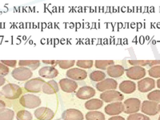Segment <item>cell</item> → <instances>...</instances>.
<instances>
[{
    "instance_id": "cell-6",
    "label": "cell",
    "mask_w": 160,
    "mask_h": 120,
    "mask_svg": "<svg viewBox=\"0 0 160 120\" xmlns=\"http://www.w3.org/2000/svg\"><path fill=\"white\" fill-rule=\"evenodd\" d=\"M124 104V113L126 114H134L137 113L141 108V101L136 98H130L125 100Z\"/></svg>"
},
{
    "instance_id": "cell-20",
    "label": "cell",
    "mask_w": 160,
    "mask_h": 120,
    "mask_svg": "<svg viewBox=\"0 0 160 120\" xmlns=\"http://www.w3.org/2000/svg\"><path fill=\"white\" fill-rule=\"evenodd\" d=\"M119 90L125 94H132L136 90V84L131 80H125L120 83Z\"/></svg>"
},
{
    "instance_id": "cell-23",
    "label": "cell",
    "mask_w": 160,
    "mask_h": 120,
    "mask_svg": "<svg viewBox=\"0 0 160 120\" xmlns=\"http://www.w3.org/2000/svg\"><path fill=\"white\" fill-rule=\"evenodd\" d=\"M19 67H28L31 70H36L40 67L39 60H20L18 62Z\"/></svg>"
},
{
    "instance_id": "cell-36",
    "label": "cell",
    "mask_w": 160,
    "mask_h": 120,
    "mask_svg": "<svg viewBox=\"0 0 160 120\" xmlns=\"http://www.w3.org/2000/svg\"><path fill=\"white\" fill-rule=\"evenodd\" d=\"M42 62L47 64V65L53 66V67H55L58 64V60H42Z\"/></svg>"
},
{
    "instance_id": "cell-16",
    "label": "cell",
    "mask_w": 160,
    "mask_h": 120,
    "mask_svg": "<svg viewBox=\"0 0 160 120\" xmlns=\"http://www.w3.org/2000/svg\"><path fill=\"white\" fill-rule=\"evenodd\" d=\"M38 75L42 78H55V77L58 76V71L53 66H47L43 68H40L38 71Z\"/></svg>"
},
{
    "instance_id": "cell-8",
    "label": "cell",
    "mask_w": 160,
    "mask_h": 120,
    "mask_svg": "<svg viewBox=\"0 0 160 120\" xmlns=\"http://www.w3.org/2000/svg\"><path fill=\"white\" fill-rule=\"evenodd\" d=\"M126 74L130 79L138 80L144 78L147 73H146L145 68H143L142 67L133 66V67H131L130 68L126 70Z\"/></svg>"
},
{
    "instance_id": "cell-43",
    "label": "cell",
    "mask_w": 160,
    "mask_h": 120,
    "mask_svg": "<svg viewBox=\"0 0 160 120\" xmlns=\"http://www.w3.org/2000/svg\"><path fill=\"white\" fill-rule=\"evenodd\" d=\"M158 120H160V116H159V118H158Z\"/></svg>"
},
{
    "instance_id": "cell-42",
    "label": "cell",
    "mask_w": 160,
    "mask_h": 120,
    "mask_svg": "<svg viewBox=\"0 0 160 120\" xmlns=\"http://www.w3.org/2000/svg\"><path fill=\"white\" fill-rule=\"evenodd\" d=\"M1 95H2V92L0 91V97H1Z\"/></svg>"
},
{
    "instance_id": "cell-33",
    "label": "cell",
    "mask_w": 160,
    "mask_h": 120,
    "mask_svg": "<svg viewBox=\"0 0 160 120\" xmlns=\"http://www.w3.org/2000/svg\"><path fill=\"white\" fill-rule=\"evenodd\" d=\"M148 74L152 78H160V65L154 66L148 71Z\"/></svg>"
},
{
    "instance_id": "cell-44",
    "label": "cell",
    "mask_w": 160,
    "mask_h": 120,
    "mask_svg": "<svg viewBox=\"0 0 160 120\" xmlns=\"http://www.w3.org/2000/svg\"><path fill=\"white\" fill-rule=\"evenodd\" d=\"M55 120H61V119H55Z\"/></svg>"
},
{
    "instance_id": "cell-40",
    "label": "cell",
    "mask_w": 160,
    "mask_h": 120,
    "mask_svg": "<svg viewBox=\"0 0 160 120\" xmlns=\"http://www.w3.org/2000/svg\"><path fill=\"white\" fill-rule=\"evenodd\" d=\"M157 87L160 89V78L159 79H158V81H157Z\"/></svg>"
},
{
    "instance_id": "cell-1",
    "label": "cell",
    "mask_w": 160,
    "mask_h": 120,
    "mask_svg": "<svg viewBox=\"0 0 160 120\" xmlns=\"http://www.w3.org/2000/svg\"><path fill=\"white\" fill-rule=\"evenodd\" d=\"M2 95L8 99H17L22 95V88L15 83H8L2 88Z\"/></svg>"
},
{
    "instance_id": "cell-13",
    "label": "cell",
    "mask_w": 160,
    "mask_h": 120,
    "mask_svg": "<svg viewBox=\"0 0 160 120\" xmlns=\"http://www.w3.org/2000/svg\"><path fill=\"white\" fill-rule=\"evenodd\" d=\"M35 116L38 120H51L55 116V113L50 108L43 107L35 110Z\"/></svg>"
},
{
    "instance_id": "cell-25",
    "label": "cell",
    "mask_w": 160,
    "mask_h": 120,
    "mask_svg": "<svg viewBox=\"0 0 160 120\" xmlns=\"http://www.w3.org/2000/svg\"><path fill=\"white\" fill-rule=\"evenodd\" d=\"M87 120H105V115L100 111H91L86 115Z\"/></svg>"
},
{
    "instance_id": "cell-22",
    "label": "cell",
    "mask_w": 160,
    "mask_h": 120,
    "mask_svg": "<svg viewBox=\"0 0 160 120\" xmlns=\"http://www.w3.org/2000/svg\"><path fill=\"white\" fill-rule=\"evenodd\" d=\"M131 65L140 66V67H154L156 65H160V60H129L128 61Z\"/></svg>"
},
{
    "instance_id": "cell-7",
    "label": "cell",
    "mask_w": 160,
    "mask_h": 120,
    "mask_svg": "<svg viewBox=\"0 0 160 120\" xmlns=\"http://www.w3.org/2000/svg\"><path fill=\"white\" fill-rule=\"evenodd\" d=\"M158 105L159 104H158V102H156L151 101V100H146L141 104V111L145 115L153 116L159 112Z\"/></svg>"
},
{
    "instance_id": "cell-30",
    "label": "cell",
    "mask_w": 160,
    "mask_h": 120,
    "mask_svg": "<svg viewBox=\"0 0 160 120\" xmlns=\"http://www.w3.org/2000/svg\"><path fill=\"white\" fill-rule=\"evenodd\" d=\"M75 63V60H59L58 65L62 69H69V68H72Z\"/></svg>"
},
{
    "instance_id": "cell-39",
    "label": "cell",
    "mask_w": 160,
    "mask_h": 120,
    "mask_svg": "<svg viewBox=\"0 0 160 120\" xmlns=\"http://www.w3.org/2000/svg\"><path fill=\"white\" fill-rule=\"evenodd\" d=\"M6 108L5 102L0 99V109H2V108Z\"/></svg>"
},
{
    "instance_id": "cell-17",
    "label": "cell",
    "mask_w": 160,
    "mask_h": 120,
    "mask_svg": "<svg viewBox=\"0 0 160 120\" xmlns=\"http://www.w3.org/2000/svg\"><path fill=\"white\" fill-rule=\"evenodd\" d=\"M95 95V90L92 87L84 86L78 89L76 92V96L80 99H89Z\"/></svg>"
},
{
    "instance_id": "cell-19",
    "label": "cell",
    "mask_w": 160,
    "mask_h": 120,
    "mask_svg": "<svg viewBox=\"0 0 160 120\" xmlns=\"http://www.w3.org/2000/svg\"><path fill=\"white\" fill-rule=\"evenodd\" d=\"M108 75L111 78H118L121 77L125 72V69L122 65H113L108 67Z\"/></svg>"
},
{
    "instance_id": "cell-2",
    "label": "cell",
    "mask_w": 160,
    "mask_h": 120,
    "mask_svg": "<svg viewBox=\"0 0 160 120\" xmlns=\"http://www.w3.org/2000/svg\"><path fill=\"white\" fill-rule=\"evenodd\" d=\"M20 104L25 108L28 109H34L38 108L41 105V99L38 96L32 94L22 95L19 99Z\"/></svg>"
},
{
    "instance_id": "cell-26",
    "label": "cell",
    "mask_w": 160,
    "mask_h": 120,
    "mask_svg": "<svg viewBox=\"0 0 160 120\" xmlns=\"http://www.w3.org/2000/svg\"><path fill=\"white\" fill-rule=\"evenodd\" d=\"M95 68L100 70L108 69V67L115 64L114 60H96L95 62Z\"/></svg>"
},
{
    "instance_id": "cell-29",
    "label": "cell",
    "mask_w": 160,
    "mask_h": 120,
    "mask_svg": "<svg viewBox=\"0 0 160 120\" xmlns=\"http://www.w3.org/2000/svg\"><path fill=\"white\" fill-rule=\"evenodd\" d=\"M76 65L82 69H90L93 67V60H78Z\"/></svg>"
},
{
    "instance_id": "cell-10",
    "label": "cell",
    "mask_w": 160,
    "mask_h": 120,
    "mask_svg": "<svg viewBox=\"0 0 160 120\" xmlns=\"http://www.w3.org/2000/svg\"><path fill=\"white\" fill-rule=\"evenodd\" d=\"M95 87L98 91L103 92L106 91L116 89L118 87V82L116 80L113 79V78H106L101 82H98Z\"/></svg>"
},
{
    "instance_id": "cell-28",
    "label": "cell",
    "mask_w": 160,
    "mask_h": 120,
    "mask_svg": "<svg viewBox=\"0 0 160 120\" xmlns=\"http://www.w3.org/2000/svg\"><path fill=\"white\" fill-rule=\"evenodd\" d=\"M17 120H32V115L26 110L18 111L16 115Z\"/></svg>"
},
{
    "instance_id": "cell-31",
    "label": "cell",
    "mask_w": 160,
    "mask_h": 120,
    "mask_svg": "<svg viewBox=\"0 0 160 120\" xmlns=\"http://www.w3.org/2000/svg\"><path fill=\"white\" fill-rule=\"evenodd\" d=\"M127 120H151V118L147 115H143V114H140V113H134V114H131L128 117Z\"/></svg>"
},
{
    "instance_id": "cell-41",
    "label": "cell",
    "mask_w": 160,
    "mask_h": 120,
    "mask_svg": "<svg viewBox=\"0 0 160 120\" xmlns=\"http://www.w3.org/2000/svg\"><path fill=\"white\" fill-rule=\"evenodd\" d=\"M158 110H159V112H160V104L158 105Z\"/></svg>"
},
{
    "instance_id": "cell-3",
    "label": "cell",
    "mask_w": 160,
    "mask_h": 120,
    "mask_svg": "<svg viewBox=\"0 0 160 120\" xmlns=\"http://www.w3.org/2000/svg\"><path fill=\"white\" fill-rule=\"evenodd\" d=\"M100 98L105 102H121L123 100L124 97L122 93L115 90L106 91L100 95Z\"/></svg>"
},
{
    "instance_id": "cell-35",
    "label": "cell",
    "mask_w": 160,
    "mask_h": 120,
    "mask_svg": "<svg viewBox=\"0 0 160 120\" xmlns=\"http://www.w3.org/2000/svg\"><path fill=\"white\" fill-rule=\"evenodd\" d=\"M1 62L11 68H15L17 64L16 60H1Z\"/></svg>"
},
{
    "instance_id": "cell-15",
    "label": "cell",
    "mask_w": 160,
    "mask_h": 120,
    "mask_svg": "<svg viewBox=\"0 0 160 120\" xmlns=\"http://www.w3.org/2000/svg\"><path fill=\"white\" fill-rule=\"evenodd\" d=\"M155 80L151 78H145L139 80L138 82V89L140 92L145 93L151 91L155 88Z\"/></svg>"
},
{
    "instance_id": "cell-18",
    "label": "cell",
    "mask_w": 160,
    "mask_h": 120,
    "mask_svg": "<svg viewBox=\"0 0 160 120\" xmlns=\"http://www.w3.org/2000/svg\"><path fill=\"white\" fill-rule=\"evenodd\" d=\"M59 90L58 88V84L57 83L55 80H50L48 82H46L42 86V92L47 94V95H54L57 93Z\"/></svg>"
},
{
    "instance_id": "cell-21",
    "label": "cell",
    "mask_w": 160,
    "mask_h": 120,
    "mask_svg": "<svg viewBox=\"0 0 160 120\" xmlns=\"http://www.w3.org/2000/svg\"><path fill=\"white\" fill-rule=\"evenodd\" d=\"M85 108L89 111H96L100 109L103 105V101L98 98H91L85 102Z\"/></svg>"
},
{
    "instance_id": "cell-14",
    "label": "cell",
    "mask_w": 160,
    "mask_h": 120,
    "mask_svg": "<svg viewBox=\"0 0 160 120\" xmlns=\"http://www.w3.org/2000/svg\"><path fill=\"white\" fill-rule=\"evenodd\" d=\"M62 118L63 120H83L84 116L79 110L71 108L62 112Z\"/></svg>"
},
{
    "instance_id": "cell-9",
    "label": "cell",
    "mask_w": 160,
    "mask_h": 120,
    "mask_svg": "<svg viewBox=\"0 0 160 120\" xmlns=\"http://www.w3.org/2000/svg\"><path fill=\"white\" fill-rule=\"evenodd\" d=\"M124 104L122 102H111L106 106L104 111L107 115H118L122 112H124Z\"/></svg>"
},
{
    "instance_id": "cell-32",
    "label": "cell",
    "mask_w": 160,
    "mask_h": 120,
    "mask_svg": "<svg viewBox=\"0 0 160 120\" xmlns=\"http://www.w3.org/2000/svg\"><path fill=\"white\" fill-rule=\"evenodd\" d=\"M148 98L151 101L159 102H160V91L159 90H155L151 92H150L148 95Z\"/></svg>"
},
{
    "instance_id": "cell-11",
    "label": "cell",
    "mask_w": 160,
    "mask_h": 120,
    "mask_svg": "<svg viewBox=\"0 0 160 120\" xmlns=\"http://www.w3.org/2000/svg\"><path fill=\"white\" fill-rule=\"evenodd\" d=\"M59 86L62 91L66 93L75 92L78 88V83L71 78H62L59 81Z\"/></svg>"
},
{
    "instance_id": "cell-24",
    "label": "cell",
    "mask_w": 160,
    "mask_h": 120,
    "mask_svg": "<svg viewBox=\"0 0 160 120\" xmlns=\"http://www.w3.org/2000/svg\"><path fill=\"white\" fill-rule=\"evenodd\" d=\"M15 117V112L9 108L0 109V120H13Z\"/></svg>"
},
{
    "instance_id": "cell-37",
    "label": "cell",
    "mask_w": 160,
    "mask_h": 120,
    "mask_svg": "<svg viewBox=\"0 0 160 120\" xmlns=\"http://www.w3.org/2000/svg\"><path fill=\"white\" fill-rule=\"evenodd\" d=\"M108 120H125V118L122 116H119V115H115V116L110 118Z\"/></svg>"
},
{
    "instance_id": "cell-27",
    "label": "cell",
    "mask_w": 160,
    "mask_h": 120,
    "mask_svg": "<svg viewBox=\"0 0 160 120\" xmlns=\"http://www.w3.org/2000/svg\"><path fill=\"white\" fill-rule=\"evenodd\" d=\"M106 74L102 71H94L90 75V78L94 82H101L105 79Z\"/></svg>"
},
{
    "instance_id": "cell-38",
    "label": "cell",
    "mask_w": 160,
    "mask_h": 120,
    "mask_svg": "<svg viewBox=\"0 0 160 120\" xmlns=\"http://www.w3.org/2000/svg\"><path fill=\"white\" fill-rule=\"evenodd\" d=\"M6 82V79L3 78V76H1L0 75V87H2V86L4 85V83Z\"/></svg>"
},
{
    "instance_id": "cell-34",
    "label": "cell",
    "mask_w": 160,
    "mask_h": 120,
    "mask_svg": "<svg viewBox=\"0 0 160 120\" xmlns=\"http://www.w3.org/2000/svg\"><path fill=\"white\" fill-rule=\"evenodd\" d=\"M9 73V68L8 66H6L2 62H0V75L1 76H6Z\"/></svg>"
},
{
    "instance_id": "cell-5",
    "label": "cell",
    "mask_w": 160,
    "mask_h": 120,
    "mask_svg": "<svg viewBox=\"0 0 160 120\" xmlns=\"http://www.w3.org/2000/svg\"><path fill=\"white\" fill-rule=\"evenodd\" d=\"M11 75L18 81H26L32 77L33 73L30 68L26 67H19L13 70Z\"/></svg>"
},
{
    "instance_id": "cell-4",
    "label": "cell",
    "mask_w": 160,
    "mask_h": 120,
    "mask_svg": "<svg viewBox=\"0 0 160 120\" xmlns=\"http://www.w3.org/2000/svg\"><path fill=\"white\" fill-rule=\"evenodd\" d=\"M44 79L41 78H34L32 79L28 80L24 85V88L28 92L39 93L42 91V86L45 83Z\"/></svg>"
},
{
    "instance_id": "cell-12",
    "label": "cell",
    "mask_w": 160,
    "mask_h": 120,
    "mask_svg": "<svg viewBox=\"0 0 160 120\" xmlns=\"http://www.w3.org/2000/svg\"><path fill=\"white\" fill-rule=\"evenodd\" d=\"M67 76L69 78L77 81H82L87 78L88 77V72L83 69L80 68H71L68 70L67 72Z\"/></svg>"
}]
</instances>
